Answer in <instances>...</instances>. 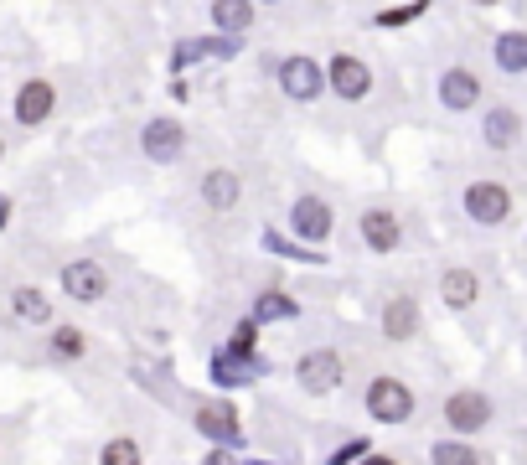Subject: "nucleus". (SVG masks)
<instances>
[{"instance_id":"nucleus-1","label":"nucleus","mask_w":527,"mask_h":465,"mask_svg":"<svg viewBox=\"0 0 527 465\" xmlns=\"http://www.w3.org/2000/svg\"><path fill=\"white\" fill-rule=\"evenodd\" d=\"M367 414L378 419V424H403L414 414V388L403 383V378H372L367 388Z\"/></svg>"},{"instance_id":"nucleus-2","label":"nucleus","mask_w":527,"mask_h":465,"mask_svg":"<svg viewBox=\"0 0 527 465\" xmlns=\"http://www.w3.org/2000/svg\"><path fill=\"white\" fill-rule=\"evenodd\" d=\"M465 212H471L481 228H496V223L512 217V192L502 181H476V186H465Z\"/></svg>"},{"instance_id":"nucleus-3","label":"nucleus","mask_w":527,"mask_h":465,"mask_svg":"<svg viewBox=\"0 0 527 465\" xmlns=\"http://www.w3.org/2000/svg\"><path fill=\"white\" fill-rule=\"evenodd\" d=\"M491 414H496V409H491V398L476 393V388H460V393L445 398V424H450L455 434H476V429H486Z\"/></svg>"},{"instance_id":"nucleus-4","label":"nucleus","mask_w":527,"mask_h":465,"mask_svg":"<svg viewBox=\"0 0 527 465\" xmlns=\"http://www.w3.org/2000/svg\"><path fill=\"white\" fill-rule=\"evenodd\" d=\"M62 295L78 300V305H99V300L109 295V274H104V264L73 259L68 269H62Z\"/></svg>"},{"instance_id":"nucleus-5","label":"nucleus","mask_w":527,"mask_h":465,"mask_svg":"<svg viewBox=\"0 0 527 465\" xmlns=\"http://www.w3.org/2000/svg\"><path fill=\"white\" fill-rule=\"evenodd\" d=\"M295 383H300L305 393H331V388L341 383V352H331V347L305 352V357L295 362Z\"/></svg>"},{"instance_id":"nucleus-6","label":"nucleus","mask_w":527,"mask_h":465,"mask_svg":"<svg viewBox=\"0 0 527 465\" xmlns=\"http://www.w3.org/2000/svg\"><path fill=\"white\" fill-rule=\"evenodd\" d=\"M321 62L316 57H285L279 62V88L290 93L295 104H310V99H321Z\"/></svg>"},{"instance_id":"nucleus-7","label":"nucleus","mask_w":527,"mask_h":465,"mask_svg":"<svg viewBox=\"0 0 527 465\" xmlns=\"http://www.w3.org/2000/svg\"><path fill=\"white\" fill-rule=\"evenodd\" d=\"M326 83H331L336 99H347V104H357V99H367V93H372V73H367V62H362V57H352V52L331 57Z\"/></svg>"},{"instance_id":"nucleus-8","label":"nucleus","mask_w":527,"mask_h":465,"mask_svg":"<svg viewBox=\"0 0 527 465\" xmlns=\"http://www.w3.org/2000/svg\"><path fill=\"white\" fill-rule=\"evenodd\" d=\"M290 228L305 238V243H326L331 238V207L321 197H300L290 207Z\"/></svg>"},{"instance_id":"nucleus-9","label":"nucleus","mask_w":527,"mask_h":465,"mask_svg":"<svg viewBox=\"0 0 527 465\" xmlns=\"http://www.w3.org/2000/svg\"><path fill=\"white\" fill-rule=\"evenodd\" d=\"M197 429L217 445H238V434H243L233 403H197Z\"/></svg>"},{"instance_id":"nucleus-10","label":"nucleus","mask_w":527,"mask_h":465,"mask_svg":"<svg viewBox=\"0 0 527 465\" xmlns=\"http://www.w3.org/2000/svg\"><path fill=\"white\" fill-rule=\"evenodd\" d=\"M140 145H145V155H150V161H176V155H181V145H186V130H181V124L176 119H150L145 124V135H140Z\"/></svg>"},{"instance_id":"nucleus-11","label":"nucleus","mask_w":527,"mask_h":465,"mask_svg":"<svg viewBox=\"0 0 527 465\" xmlns=\"http://www.w3.org/2000/svg\"><path fill=\"white\" fill-rule=\"evenodd\" d=\"M362 243L372 248V254H393V248L403 243V223L388 207H372V212H362Z\"/></svg>"},{"instance_id":"nucleus-12","label":"nucleus","mask_w":527,"mask_h":465,"mask_svg":"<svg viewBox=\"0 0 527 465\" xmlns=\"http://www.w3.org/2000/svg\"><path fill=\"white\" fill-rule=\"evenodd\" d=\"M383 336L388 341H414L419 336V300L414 295H393L383 310Z\"/></svg>"},{"instance_id":"nucleus-13","label":"nucleus","mask_w":527,"mask_h":465,"mask_svg":"<svg viewBox=\"0 0 527 465\" xmlns=\"http://www.w3.org/2000/svg\"><path fill=\"white\" fill-rule=\"evenodd\" d=\"M52 104H57L52 83H47V78H31V83H21V93H16V119H21V124H42V119L52 114Z\"/></svg>"},{"instance_id":"nucleus-14","label":"nucleus","mask_w":527,"mask_h":465,"mask_svg":"<svg viewBox=\"0 0 527 465\" xmlns=\"http://www.w3.org/2000/svg\"><path fill=\"white\" fill-rule=\"evenodd\" d=\"M476 295H481V279H476L471 269H445V274H440V300H445L450 310H471Z\"/></svg>"},{"instance_id":"nucleus-15","label":"nucleus","mask_w":527,"mask_h":465,"mask_svg":"<svg viewBox=\"0 0 527 465\" xmlns=\"http://www.w3.org/2000/svg\"><path fill=\"white\" fill-rule=\"evenodd\" d=\"M440 99H445V109H471V104L481 99L476 73H471V68H450V73L440 78Z\"/></svg>"},{"instance_id":"nucleus-16","label":"nucleus","mask_w":527,"mask_h":465,"mask_svg":"<svg viewBox=\"0 0 527 465\" xmlns=\"http://www.w3.org/2000/svg\"><path fill=\"white\" fill-rule=\"evenodd\" d=\"M238 197H243V181H238L233 171H207V176H202V202H207L212 212L238 207Z\"/></svg>"},{"instance_id":"nucleus-17","label":"nucleus","mask_w":527,"mask_h":465,"mask_svg":"<svg viewBox=\"0 0 527 465\" xmlns=\"http://www.w3.org/2000/svg\"><path fill=\"white\" fill-rule=\"evenodd\" d=\"M11 316L26 321V326H47L52 321V300L37 285H21V290H11Z\"/></svg>"},{"instance_id":"nucleus-18","label":"nucleus","mask_w":527,"mask_h":465,"mask_svg":"<svg viewBox=\"0 0 527 465\" xmlns=\"http://www.w3.org/2000/svg\"><path fill=\"white\" fill-rule=\"evenodd\" d=\"M481 135H486V145H496V150H512L517 135H522V114H517V109H491L486 124H481Z\"/></svg>"},{"instance_id":"nucleus-19","label":"nucleus","mask_w":527,"mask_h":465,"mask_svg":"<svg viewBox=\"0 0 527 465\" xmlns=\"http://www.w3.org/2000/svg\"><path fill=\"white\" fill-rule=\"evenodd\" d=\"M496 68L527 73V31H502V37H496Z\"/></svg>"},{"instance_id":"nucleus-20","label":"nucleus","mask_w":527,"mask_h":465,"mask_svg":"<svg viewBox=\"0 0 527 465\" xmlns=\"http://www.w3.org/2000/svg\"><path fill=\"white\" fill-rule=\"evenodd\" d=\"M212 21L223 31H248L254 26V0H212Z\"/></svg>"},{"instance_id":"nucleus-21","label":"nucleus","mask_w":527,"mask_h":465,"mask_svg":"<svg viewBox=\"0 0 527 465\" xmlns=\"http://www.w3.org/2000/svg\"><path fill=\"white\" fill-rule=\"evenodd\" d=\"M83 352H88V336H83L78 326H57V331H52V357H57V362H78Z\"/></svg>"},{"instance_id":"nucleus-22","label":"nucleus","mask_w":527,"mask_h":465,"mask_svg":"<svg viewBox=\"0 0 527 465\" xmlns=\"http://www.w3.org/2000/svg\"><path fill=\"white\" fill-rule=\"evenodd\" d=\"M99 465H145V455H140V445L130 440V434H114V440L99 450Z\"/></svg>"},{"instance_id":"nucleus-23","label":"nucleus","mask_w":527,"mask_h":465,"mask_svg":"<svg viewBox=\"0 0 527 465\" xmlns=\"http://www.w3.org/2000/svg\"><path fill=\"white\" fill-rule=\"evenodd\" d=\"M434 465H486V455L481 450H471V445H434Z\"/></svg>"},{"instance_id":"nucleus-24","label":"nucleus","mask_w":527,"mask_h":465,"mask_svg":"<svg viewBox=\"0 0 527 465\" xmlns=\"http://www.w3.org/2000/svg\"><path fill=\"white\" fill-rule=\"evenodd\" d=\"M274 316H295V300L279 295V290H264V295H259V310H254V321H274Z\"/></svg>"},{"instance_id":"nucleus-25","label":"nucleus","mask_w":527,"mask_h":465,"mask_svg":"<svg viewBox=\"0 0 527 465\" xmlns=\"http://www.w3.org/2000/svg\"><path fill=\"white\" fill-rule=\"evenodd\" d=\"M228 347H233L238 357H248V352H254V321H243V326H233V336H228Z\"/></svg>"},{"instance_id":"nucleus-26","label":"nucleus","mask_w":527,"mask_h":465,"mask_svg":"<svg viewBox=\"0 0 527 465\" xmlns=\"http://www.w3.org/2000/svg\"><path fill=\"white\" fill-rule=\"evenodd\" d=\"M419 11H424V0H419V6H409V11H388V16H378V21H383V26H398V21H414Z\"/></svg>"},{"instance_id":"nucleus-27","label":"nucleus","mask_w":527,"mask_h":465,"mask_svg":"<svg viewBox=\"0 0 527 465\" xmlns=\"http://www.w3.org/2000/svg\"><path fill=\"white\" fill-rule=\"evenodd\" d=\"M202 465H238V460H233V455H228V450H212V455H207V460H202Z\"/></svg>"},{"instance_id":"nucleus-28","label":"nucleus","mask_w":527,"mask_h":465,"mask_svg":"<svg viewBox=\"0 0 527 465\" xmlns=\"http://www.w3.org/2000/svg\"><path fill=\"white\" fill-rule=\"evenodd\" d=\"M362 465H398L393 455H362Z\"/></svg>"},{"instance_id":"nucleus-29","label":"nucleus","mask_w":527,"mask_h":465,"mask_svg":"<svg viewBox=\"0 0 527 465\" xmlns=\"http://www.w3.org/2000/svg\"><path fill=\"white\" fill-rule=\"evenodd\" d=\"M6 212H11V202H6V197H0V228H6Z\"/></svg>"},{"instance_id":"nucleus-30","label":"nucleus","mask_w":527,"mask_h":465,"mask_svg":"<svg viewBox=\"0 0 527 465\" xmlns=\"http://www.w3.org/2000/svg\"><path fill=\"white\" fill-rule=\"evenodd\" d=\"M481 6H491V0H481Z\"/></svg>"},{"instance_id":"nucleus-31","label":"nucleus","mask_w":527,"mask_h":465,"mask_svg":"<svg viewBox=\"0 0 527 465\" xmlns=\"http://www.w3.org/2000/svg\"><path fill=\"white\" fill-rule=\"evenodd\" d=\"M0 155H6V145H0Z\"/></svg>"}]
</instances>
